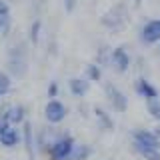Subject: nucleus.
Returning a JSON list of instances; mask_svg holds the SVG:
<instances>
[{
  "label": "nucleus",
  "instance_id": "1",
  "mask_svg": "<svg viewBox=\"0 0 160 160\" xmlns=\"http://www.w3.org/2000/svg\"><path fill=\"white\" fill-rule=\"evenodd\" d=\"M130 144L142 160H160V136L154 128H132Z\"/></svg>",
  "mask_w": 160,
  "mask_h": 160
},
{
  "label": "nucleus",
  "instance_id": "2",
  "mask_svg": "<svg viewBox=\"0 0 160 160\" xmlns=\"http://www.w3.org/2000/svg\"><path fill=\"white\" fill-rule=\"evenodd\" d=\"M76 144L78 142L68 130L50 128V138L44 148V156H48V160H72V152Z\"/></svg>",
  "mask_w": 160,
  "mask_h": 160
},
{
  "label": "nucleus",
  "instance_id": "3",
  "mask_svg": "<svg viewBox=\"0 0 160 160\" xmlns=\"http://www.w3.org/2000/svg\"><path fill=\"white\" fill-rule=\"evenodd\" d=\"M100 24L102 28H106L108 32L118 34L122 30L128 28L130 24V8L126 2H116L114 6H110L106 12L100 16Z\"/></svg>",
  "mask_w": 160,
  "mask_h": 160
},
{
  "label": "nucleus",
  "instance_id": "4",
  "mask_svg": "<svg viewBox=\"0 0 160 160\" xmlns=\"http://www.w3.org/2000/svg\"><path fill=\"white\" fill-rule=\"evenodd\" d=\"M6 72L12 78H24L28 74V46L26 42H16L8 48L6 54Z\"/></svg>",
  "mask_w": 160,
  "mask_h": 160
},
{
  "label": "nucleus",
  "instance_id": "5",
  "mask_svg": "<svg viewBox=\"0 0 160 160\" xmlns=\"http://www.w3.org/2000/svg\"><path fill=\"white\" fill-rule=\"evenodd\" d=\"M104 98H106V104L112 112L116 114H124L130 106V100H128V94L124 92L120 86H116L114 82H104Z\"/></svg>",
  "mask_w": 160,
  "mask_h": 160
},
{
  "label": "nucleus",
  "instance_id": "6",
  "mask_svg": "<svg viewBox=\"0 0 160 160\" xmlns=\"http://www.w3.org/2000/svg\"><path fill=\"white\" fill-rule=\"evenodd\" d=\"M138 42L142 46H160V18H148L138 28Z\"/></svg>",
  "mask_w": 160,
  "mask_h": 160
},
{
  "label": "nucleus",
  "instance_id": "7",
  "mask_svg": "<svg viewBox=\"0 0 160 160\" xmlns=\"http://www.w3.org/2000/svg\"><path fill=\"white\" fill-rule=\"evenodd\" d=\"M110 68L116 74H128L130 72V68H132V54H130L128 46H124V44L112 46V52H110Z\"/></svg>",
  "mask_w": 160,
  "mask_h": 160
},
{
  "label": "nucleus",
  "instance_id": "8",
  "mask_svg": "<svg viewBox=\"0 0 160 160\" xmlns=\"http://www.w3.org/2000/svg\"><path fill=\"white\" fill-rule=\"evenodd\" d=\"M68 118V106L58 98L46 100L44 104V120L48 126H60L64 120Z\"/></svg>",
  "mask_w": 160,
  "mask_h": 160
},
{
  "label": "nucleus",
  "instance_id": "9",
  "mask_svg": "<svg viewBox=\"0 0 160 160\" xmlns=\"http://www.w3.org/2000/svg\"><path fill=\"white\" fill-rule=\"evenodd\" d=\"M0 118L6 120L10 126H22L26 122V106L24 104H8L0 110Z\"/></svg>",
  "mask_w": 160,
  "mask_h": 160
},
{
  "label": "nucleus",
  "instance_id": "10",
  "mask_svg": "<svg viewBox=\"0 0 160 160\" xmlns=\"http://www.w3.org/2000/svg\"><path fill=\"white\" fill-rule=\"evenodd\" d=\"M134 92H136V96H140L144 102H146V100L160 98L158 86L150 78H146V76H138L136 80H134Z\"/></svg>",
  "mask_w": 160,
  "mask_h": 160
},
{
  "label": "nucleus",
  "instance_id": "11",
  "mask_svg": "<svg viewBox=\"0 0 160 160\" xmlns=\"http://www.w3.org/2000/svg\"><path fill=\"white\" fill-rule=\"evenodd\" d=\"M20 128H22V146H24V150H26V156L30 160H34L36 154H38V148H36V128H34V124L30 122V120H26Z\"/></svg>",
  "mask_w": 160,
  "mask_h": 160
},
{
  "label": "nucleus",
  "instance_id": "12",
  "mask_svg": "<svg viewBox=\"0 0 160 160\" xmlns=\"http://www.w3.org/2000/svg\"><path fill=\"white\" fill-rule=\"evenodd\" d=\"M92 116H94V122L100 132H112L116 128V122H114V116L110 110H106L104 106H94L92 108Z\"/></svg>",
  "mask_w": 160,
  "mask_h": 160
},
{
  "label": "nucleus",
  "instance_id": "13",
  "mask_svg": "<svg viewBox=\"0 0 160 160\" xmlns=\"http://www.w3.org/2000/svg\"><path fill=\"white\" fill-rule=\"evenodd\" d=\"M0 146L6 148V150H14L16 146H22V128L10 126L6 132L0 136Z\"/></svg>",
  "mask_w": 160,
  "mask_h": 160
},
{
  "label": "nucleus",
  "instance_id": "14",
  "mask_svg": "<svg viewBox=\"0 0 160 160\" xmlns=\"http://www.w3.org/2000/svg\"><path fill=\"white\" fill-rule=\"evenodd\" d=\"M90 86H92V82H88L84 76H72L68 80V92L74 98H84L90 92Z\"/></svg>",
  "mask_w": 160,
  "mask_h": 160
},
{
  "label": "nucleus",
  "instance_id": "15",
  "mask_svg": "<svg viewBox=\"0 0 160 160\" xmlns=\"http://www.w3.org/2000/svg\"><path fill=\"white\" fill-rule=\"evenodd\" d=\"M12 28V10L6 0H0V36H6Z\"/></svg>",
  "mask_w": 160,
  "mask_h": 160
},
{
  "label": "nucleus",
  "instance_id": "16",
  "mask_svg": "<svg viewBox=\"0 0 160 160\" xmlns=\"http://www.w3.org/2000/svg\"><path fill=\"white\" fill-rule=\"evenodd\" d=\"M102 76H104V68L100 66V64H96V62H90V64H86L84 66V78L88 80V82H100L102 80Z\"/></svg>",
  "mask_w": 160,
  "mask_h": 160
},
{
  "label": "nucleus",
  "instance_id": "17",
  "mask_svg": "<svg viewBox=\"0 0 160 160\" xmlns=\"http://www.w3.org/2000/svg\"><path fill=\"white\" fill-rule=\"evenodd\" d=\"M94 154V148L92 144H86V142H78L76 148L72 152V160H90Z\"/></svg>",
  "mask_w": 160,
  "mask_h": 160
},
{
  "label": "nucleus",
  "instance_id": "18",
  "mask_svg": "<svg viewBox=\"0 0 160 160\" xmlns=\"http://www.w3.org/2000/svg\"><path fill=\"white\" fill-rule=\"evenodd\" d=\"M110 52H112V46H106V44H102V46L96 50L94 62L100 64L102 68H110Z\"/></svg>",
  "mask_w": 160,
  "mask_h": 160
},
{
  "label": "nucleus",
  "instance_id": "19",
  "mask_svg": "<svg viewBox=\"0 0 160 160\" xmlns=\"http://www.w3.org/2000/svg\"><path fill=\"white\" fill-rule=\"evenodd\" d=\"M40 32H42V22H40L38 18H34L32 22H30V26H28V42L30 44H38V40H40Z\"/></svg>",
  "mask_w": 160,
  "mask_h": 160
},
{
  "label": "nucleus",
  "instance_id": "20",
  "mask_svg": "<svg viewBox=\"0 0 160 160\" xmlns=\"http://www.w3.org/2000/svg\"><path fill=\"white\" fill-rule=\"evenodd\" d=\"M12 92V76L6 70H0V98L8 96Z\"/></svg>",
  "mask_w": 160,
  "mask_h": 160
},
{
  "label": "nucleus",
  "instance_id": "21",
  "mask_svg": "<svg viewBox=\"0 0 160 160\" xmlns=\"http://www.w3.org/2000/svg\"><path fill=\"white\" fill-rule=\"evenodd\" d=\"M146 112L148 116L154 120L156 124H160V98H154V100H146Z\"/></svg>",
  "mask_w": 160,
  "mask_h": 160
},
{
  "label": "nucleus",
  "instance_id": "22",
  "mask_svg": "<svg viewBox=\"0 0 160 160\" xmlns=\"http://www.w3.org/2000/svg\"><path fill=\"white\" fill-rule=\"evenodd\" d=\"M58 94H60V84L56 82V80H50V82H48V88H46V96H48V100L58 98Z\"/></svg>",
  "mask_w": 160,
  "mask_h": 160
},
{
  "label": "nucleus",
  "instance_id": "23",
  "mask_svg": "<svg viewBox=\"0 0 160 160\" xmlns=\"http://www.w3.org/2000/svg\"><path fill=\"white\" fill-rule=\"evenodd\" d=\"M64 2V10L66 12H74V8H76V0H62Z\"/></svg>",
  "mask_w": 160,
  "mask_h": 160
},
{
  "label": "nucleus",
  "instance_id": "24",
  "mask_svg": "<svg viewBox=\"0 0 160 160\" xmlns=\"http://www.w3.org/2000/svg\"><path fill=\"white\" fill-rule=\"evenodd\" d=\"M8 128H10V124L6 122V120H2V118H0V136H2V134L6 132Z\"/></svg>",
  "mask_w": 160,
  "mask_h": 160
},
{
  "label": "nucleus",
  "instance_id": "25",
  "mask_svg": "<svg viewBox=\"0 0 160 160\" xmlns=\"http://www.w3.org/2000/svg\"><path fill=\"white\" fill-rule=\"evenodd\" d=\"M132 4H134V6H140V4H142V0H132Z\"/></svg>",
  "mask_w": 160,
  "mask_h": 160
},
{
  "label": "nucleus",
  "instance_id": "26",
  "mask_svg": "<svg viewBox=\"0 0 160 160\" xmlns=\"http://www.w3.org/2000/svg\"><path fill=\"white\" fill-rule=\"evenodd\" d=\"M156 52H158V56H160V46H156Z\"/></svg>",
  "mask_w": 160,
  "mask_h": 160
}]
</instances>
